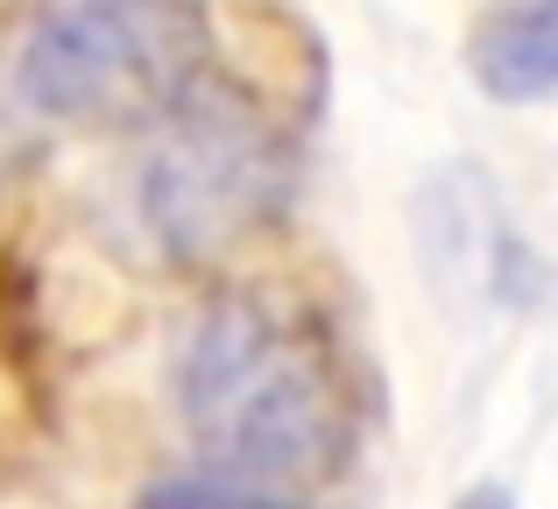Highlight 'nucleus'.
Listing matches in <instances>:
<instances>
[{"label": "nucleus", "instance_id": "obj_1", "mask_svg": "<svg viewBox=\"0 0 558 509\" xmlns=\"http://www.w3.org/2000/svg\"><path fill=\"white\" fill-rule=\"evenodd\" d=\"M178 417L213 474L326 488L361 446V397L318 312L276 290H219L184 332Z\"/></svg>", "mask_w": 558, "mask_h": 509}, {"label": "nucleus", "instance_id": "obj_2", "mask_svg": "<svg viewBox=\"0 0 558 509\" xmlns=\"http://www.w3.org/2000/svg\"><path fill=\"white\" fill-rule=\"evenodd\" d=\"M219 71L205 0H57L14 57L22 107L85 135H142Z\"/></svg>", "mask_w": 558, "mask_h": 509}, {"label": "nucleus", "instance_id": "obj_3", "mask_svg": "<svg viewBox=\"0 0 558 509\" xmlns=\"http://www.w3.org/2000/svg\"><path fill=\"white\" fill-rule=\"evenodd\" d=\"M149 163H142L135 206L156 249L184 269L241 255L290 213L298 192V156L290 135L247 85L227 71L198 85L163 128H149Z\"/></svg>", "mask_w": 558, "mask_h": 509}, {"label": "nucleus", "instance_id": "obj_4", "mask_svg": "<svg viewBox=\"0 0 558 509\" xmlns=\"http://www.w3.org/2000/svg\"><path fill=\"white\" fill-rule=\"evenodd\" d=\"M460 64L495 107L558 99V0H488L460 36Z\"/></svg>", "mask_w": 558, "mask_h": 509}, {"label": "nucleus", "instance_id": "obj_5", "mask_svg": "<svg viewBox=\"0 0 558 509\" xmlns=\"http://www.w3.org/2000/svg\"><path fill=\"white\" fill-rule=\"evenodd\" d=\"M135 509H312L290 488H262V482H241V474H163L135 496Z\"/></svg>", "mask_w": 558, "mask_h": 509}, {"label": "nucleus", "instance_id": "obj_6", "mask_svg": "<svg viewBox=\"0 0 558 509\" xmlns=\"http://www.w3.org/2000/svg\"><path fill=\"white\" fill-rule=\"evenodd\" d=\"M446 509H517V488H502V482H474V488H460Z\"/></svg>", "mask_w": 558, "mask_h": 509}]
</instances>
